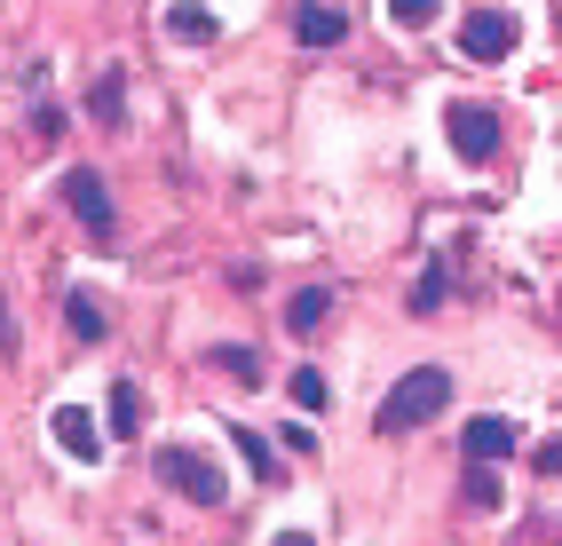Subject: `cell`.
Masks as SVG:
<instances>
[{
	"label": "cell",
	"mask_w": 562,
	"mask_h": 546,
	"mask_svg": "<svg viewBox=\"0 0 562 546\" xmlns=\"http://www.w3.org/2000/svg\"><path fill=\"white\" fill-rule=\"evenodd\" d=\"M443 405H452V373H443V364H412V373L381 396L372 428H381V435H412V428H428Z\"/></svg>",
	"instance_id": "obj_1"
},
{
	"label": "cell",
	"mask_w": 562,
	"mask_h": 546,
	"mask_svg": "<svg viewBox=\"0 0 562 546\" xmlns=\"http://www.w3.org/2000/svg\"><path fill=\"white\" fill-rule=\"evenodd\" d=\"M151 476H159L167 491H182L191 507H222V499H231L222 467H214L206 452H191V444H159V452H151Z\"/></svg>",
	"instance_id": "obj_2"
},
{
	"label": "cell",
	"mask_w": 562,
	"mask_h": 546,
	"mask_svg": "<svg viewBox=\"0 0 562 546\" xmlns=\"http://www.w3.org/2000/svg\"><path fill=\"white\" fill-rule=\"evenodd\" d=\"M515 41H522V32H515L507 9H468V16H460V48H468V64H507Z\"/></svg>",
	"instance_id": "obj_3"
},
{
	"label": "cell",
	"mask_w": 562,
	"mask_h": 546,
	"mask_svg": "<svg viewBox=\"0 0 562 546\" xmlns=\"http://www.w3.org/2000/svg\"><path fill=\"white\" fill-rule=\"evenodd\" d=\"M443 135H452V151L460 159H499V112L492 103H452V112H443Z\"/></svg>",
	"instance_id": "obj_4"
},
{
	"label": "cell",
	"mask_w": 562,
	"mask_h": 546,
	"mask_svg": "<svg viewBox=\"0 0 562 546\" xmlns=\"http://www.w3.org/2000/svg\"><path fill=\"white\" fill-rule=\"evenodd\" d=\"M64 206L88 223V238H103V246H111L120 214H111V191H103V174H95V167H71V174H64Z\"/></svg>",
	"instance_id": "obj_5"
},
{
	"label": "cell",
	"mask_w": 562,
	"mask_h": 546,
	"mask_svg": "<svg viewBox=\"0 0 562 546\" xmlns=\"http://www.w3.org/2000/svg\"><path fill=\"white\" fill-rule=\"evenodd\" d=\"M293 41L302 48H341L349 41V9L341 0H302V9H293Z\"/></svg>",
	"instance_id": "obj_6"
},
{
	"label": "cell",
	"mask_w": 562,
	"mask_h": 546,
	"mask_svg": "<svg viewBox=\"0 0 562 546\" xmlns=\"http://www.w3.org/2000/svg\"><path fill=\"white\" fill-rule=\"evenodd\" d=\"M56 444H64L71 459H88V467H95V459H103V435H95V412H80V405H64V412H56Z\"/></svg>",
	"instance_id": "obj_7"
},
{
	"label": "cell",
	"mask_w": 562,
	"mask_h": 546,
	"mask_svg": "<svg viewBox=\"0 0 562 546\" xmlns=\"http://www.w3.org/2000/svg\"><path fill=\"white\" fill-rule=\"evenodd\" d=\"M507 452H515V420H499V412H475V420H468V459H492V467H499Z\"/></svg>",
	"instance_id": "obj_8"
},
{
	"label": "cell",
	"mask_w": 562,
	"mask_h": 546,
	"mask_svg": "<svg viewBox=\"0 0 562 546\" xmlns=\"http://www.w3.org/2000/svg\"><path fill=\"white\" fill-rule=\"evenodd\" d=\"M325 317H333V285H302V294H293L285 302V325H293V333H325Z\"/></svg>",
	"instance_id": "obj_9"
},
{
	"label": "cell",
	"mask_w": 562,
	"mask_h": 546,
	"mask_svg": "<svg viewBox=\"0 0 562 546\" xmlns=\"http://www.w3.org/2000/svg\"><path fill=\"white\" fill-rule=\"evenodd\" d=\"M167 32H175V41H214V9H206V0H175V9H167Z\"/></svg>",
	"instance_id": "obj_10"
},
{
	"label": "cell",
	"mask_w": 562,
	"mask_h": 546,
	"mask_svg": "<svg viewBox=\"0 0 562 546\" xmlns=\"http://www.w3.org/2000/svg\"><path fill=\"white\" fill-rule=\"evenodd\" d=\"M120 103H127V80H120V71H95V95H88V120L95 127H120L127 112H120Z\"/></svg>",
	"instance_id": "obj_11"
},
{
	"label": "cell",
	"mask_w": 562,
	"mask_h": 546,
	"mask_svg": "<svg viewBox=\"0 0 562 546\" xmlns=\"http://www.w3.org/2000/svg\"><path fill=\"white\" fill-rule=\"evenodd\" d=\"M443 302H452V270L428 262V270H420V285H412V317H436Z\"/></svg>",
	"instance_id": "obj_12"
},
{
	"label": "cell",
	"mask_w": 562,
	"mask_h": 546,
	"mask_svg": "<svg viewBox=\"0 0 562 546\" xmlns=\"http://www.w3.org/2000/svg\"><path fill=\"white\" fill-rule=\"evenodd\" d=\"M231 444L246 452V467H254L261 484H285V467H278V452H270V444H261V428H231Z\"/></svg>",
	"instance_id": "obj_13"
},
{
	"label": "cell",
	"mask_w": 562,
	"mask_h": 546,
	"mask_svg": "<svg viewBox=\"0 0 562 546\" xmlns=\"http://www.w3.org/2000/svg\"><path fill=\"white\" fill-rule=\"evenodd\" d=\"M64 325H71L80 341H103V333H111V317H103L95 294H71V302H64Z\"/></svg>",
	"instance_id": "obj_14"
},
{
	"label": "cell",
	"mask_w": 562,
	"mask_h": 546,
	"mask_svg": "<svg viewBox=\"0 0 562 546\" xmlns=\"http://www.w3.org/2000/svg\"><path fill=\"white\" fill-rule=\"evenodd\" d=\"M206 364H222V373H231V380H238V388H261V356H254V349H246V341H222V349H214V356H206Z\"/></svg>",
	"instance_id": "obj_15"
},
{
	"label": "cell",
	"mask_w": 562,
	"mask_h": 546,
	"mask_svg": "<svg viewBox=\"0 0 562 546\" xmlns=\"http://www.w3.org/2000/svg\"><path fill=\"white\" fill-rule=\"evenodd\" d=\"M460 491H468L475 515H492V507L507 499V491H499V476H492V459H468V484H460Z\"/></svg>",
	"instance_id": "obj_16"
},
{
	"label": "cell",
	"mask_w": 562,
	"mask_h": 546,
	"mask_svg": "<svg viewBox=\"0 0 562 546\" xmlns=\"http://www.w3.org/2000/svg\"><path fill=\"white\" fill-rule=\"evenodd\" d=\"M143 428V396H135V380H120L111 388V435H135Z\"/></svg>",
	"instance_id": "obj_17"
},
{
	"label": "cell",
	"mask_w": 562,
	"mask_h": 546,
	"mask_svg": "<svg viewBox=\"0 0 562 546\" xmlns=\"http://www.w3.org/2000/svg\"><path fill=\"white\" fill-rule=\"evenodd\" d=\"M436 9H443V0H389V16H396L404 32H428V24H436Z\"/></svg>",
	"instance_id": "obj_18"
},
{
	"label": "cell",
	"mask_w": 562,
	"mask_h": 546,
	"mask_svg": "<svg viewBox=\"0 0 562 546\" xmlns=\"http://www.w3.org/2000/svg\"><path fill=\"white\" fill-rule=\"evenodd\" d=\"M293 405L317 412V405H325V373H293Z\"/></svg>",
	"instance_id": "obj_19"
},
{
	"label": "cell",
	"mask_w": 562,
	"mask_h": 546,
	"mask_svg": "<svg viewBox=\"0 0 562 546\" xmlns=\"http://www.w3.org/2000/svg\"><path fill=\"white\" fill-rule=\"evenodd\" d=\"M531 476H547V484H554V476H562V435H547V444H539V452H531Z\"/></svg>",
	"instance_id": "obj_20"
},
{
	"label": "cell",
	"mask_w": 562,
	"mask_h": 546,
	"mask_svg": "<svg viewBox=\"0 0 562 546\" xmlns=\"http://www.w3.org/2000/svg\"><path fill=\"white\" fill-rule=\"evenodd\" d=\"M270 546H317V538H310V531H278Z\"/></svg>",
	"instance_id": "obj_21"
}]
</instances>
